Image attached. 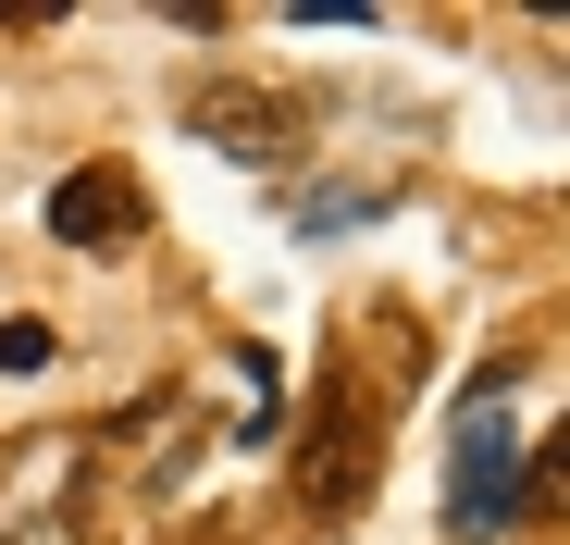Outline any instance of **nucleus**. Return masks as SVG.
<instances>
[{
  "label": "nucleus",
  "instance_id": "nucleus-1",
  "mask_svg": "<svg viewBox=\"0 0 570 545\" xmlns=\"http://www.w3.org/2000/svg\"><path fill=\"white\" fill-rule=\"evenodd\" d=\"M174 125L199 149H224V161H248V174H285L311 149V100H298V87H261V75H186L174 87Z\"/></svg>",
  "mask_w": 570,
  "mask_h": 545
},
{
  "label": "nucleus",
  "instance_id": "nucleus-2",
  "mask_svg": "<svg viewBox=\"0 0 570 545\" xmlns=\"http://www.w3.org/2000/svg\"><path fill=\"white\" fill-rule=\"evenodd\" d=\"M558 496V459H521L509 446V422H497V397H471L459 409V484H446V533L459 545H484V533H509L521 508H546Z\"/></svg>",
  "mask_w": 570,
  "mask_h": 545
},
{
  "label": "nucleus",
  "instance_id": "nucleus-3",
  "mask_svg": "<svg viewBox=\"0 0 570 545\" xmlns=\"http://www.w3.org/2000/svg\"><path fill=\"white\" fill-rule=\"evenodd\" d=\"M372 472H385V434H372V409H360L347 385H323L311 422H298V459H285V484H298L323 521H347V508L372 496Z\"/></svg>",
  "mask_w": 570,
  "mask_h": 545
},
{
  "label": "nucleus",
  "instance_id": "nucleus-4",
  "mask_svg": "<svg viewBox=\"0 0 570 545\" xmlns=\"http://www.w3.org/2000/svg\"><path fill=\"white\" fill-rule=\"evenodd\" d=\"M137 224L149 211H137V174L125 161H75L62 187H50V236L62 248H137Z\"/></svg>",
  "mask_w": 570,
  "mask_h": 545
},
{
  "label": "nucleus",
  "instance_id": "nucleus-5",
  "mask_svg": "<svg viewBox=\"0 0 570 545\" xmlns=\"http://www.w3.org/2000/svg\"><path fill=\"white\" fill-rule=\"evenodd\" d=\"M372 211H385V187H335V199H298L285 224H298V236H347V224H372Z\"/></svg>",
  "mask_w": 570,
  "mask_h": 545
},
{
  "label": "nucleus",
  "instance_id": "nucleus-6",
  "mask_svg": "<svg viewBox=\"0 0 570 545\" xmlns=\"http://www.w3.org/2000/svg\"><path fill=\"white\" fill-rule=\"evenodd\" d=\"M0 373H50V323H0Z\"/></svg>",
  "mask_w": 570,
  "mask_h": 545
}]
</instances>
